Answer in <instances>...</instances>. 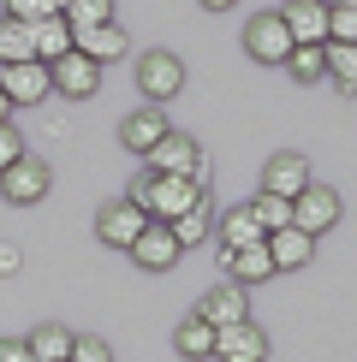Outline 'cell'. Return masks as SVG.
<instances>
[{
  "mask_svg": "<svg viewBox=\"0 0 357 362\" xmlns=\"http://www.w3.org/2000/svg\"><path fill=\"white\" fill-rule=\"evenodd\" d=\"M268 333L256 321H232V327H215V362H268Z\"/></svg>",
  "mask_w": 357,
  "mask_h": 362,
  "instance_id": "30bf717a",
  "label": "cell"
},
{
  "mask_svg": "<svg viewBox=\"0 0 357 362\" xmlns=\"http://www.w3.org/2000/svg\"><path fill=\"white\" fill-rule=\"evenodd\" d=\"M304 185H316L304 155H292V148H286V155H268V160H262V190H268V196H286V202H292Z\"/></svg>",
  "mask_w": 357,
  "mask_h": 362,
  "instance_id": "5bb4252c",
  "label": "cell"
},
{
  "mask_svg": "<svg viewBox=\"0 0 357 362\" xmlns=\"http://www.w3.org/2000/svg\"><path fill=\"white\" fill-rule=\"evenodd\" d=\"M167 226H173V238H178L185 250H191V244H203V238L215 232V196H203V202H191L185 214H178V220H167Z\"/></svg>",
  "mask_w": 357,
  "mask_h": 362,
  "instance_id": "603a6c76",
  "label": "cell"
},
{
  "mask_svg": "<svg viewBox=\"0 0 357 362\" xmlns=\"http://www.w3.org/2000/svg\"><path fill=\"white\" fill-rule=\"evenodd\" d=\"M250 208H256V220H262V232H280V226H292V202H286V196H256V202H250Z\"/></svg>",
  "mask_w": 357,
  "mask_h": 362,
  "instance_id": "83f0119b",
  "label": "cell"
},
{
  "mask_svg": "<svg viewBox=\"0 0 357 362\" xmlns=\"http://www.w3.org/2000/svg\"><path fill=\"white\" fill-rule=\"evenodd\" d=\"M327 42H357V6H339L334 0V12H327Z\"/></svg>",
  "mask_w": 357,
  "mask_h": 362,
  "instance_id": "f1b7e54d",
  "label": "cell"
},
{
  "mask_svg": "<svg viewBox=\"0 0 357 362\" xmlns=\"http://www.w3.org/2000/svg\"><path fill=\"white\" fill-rule=\"evenodd\" d=\"M197 315L203 321H215V327H232V321H250V291L238 279H227V285H215V291L197 303Z\"/></svg>",
  "mask_w": 357,
  "mask_h": 362,
  "instance_id": "2e32d148",
  "label": "cell"
},
{
  "mask_svg": "<svg viewBox=\"0 0 357 362\" xmlns=\"http://www.w3.org/2000/svg\"><path fill=\"white\" fill-rule=\"evenodd\" d=\"M178 255H185V244L173 238V226H167V220H149L143 232H137V244H131V262H137L143 274H173Z\"/></svg>",
  "mask_w": 357,
  "mask_h": 362,
  "instance_id": "ba28073f",
  "label": "cell"
},
{
  "mask_svg": "<svg viewBox=\"0 0 357 362\" xmlns=\"http://www.w3.org/2000/svg\"><path fill=\"white\" fill-rule=\"evenodd\" d=\"M60 12L72 18V30H89V24H113V0H66Z\"/></svg>",
  "mask_w": 357,
  "mask_h": 362,
  "instance_id": "4316f807",
  "label": "cell"
},
{
  "mask_svg": "<svg viewBox=\"0 0 357 362\" xmlns=\"http://www.w3.org/2000/svg\"><path fill=\"white\" fill-rule=\"evenodd\" d=\"M215 255H220V274L238 279L244 291H250V285H268V279L280 274V267H274V250H268V238H262V244H244V250H215Z\"/></svg>",
  "mask_w": 357,
  "mask_h": 362,
  "instance_id": "8fae6325",
  "label": "cell"
},
{
  "mask_svg": "<svg viewBox=\"0 0 357 362\" xmlns=\"http://www.w3.org/2000/svg\"><path fill=\"white\" fill-rule=\"evenodd\" d=\"M173 351L185 362H208V356H215V321H203V315L191 309L185 321L173 327Z\"/></svg>",
  "mask_w": 357,
  "mask_h": 362,
  "instance_id": "ffe728a7",
  "label": "cell"
},
{
  "mask_svg": "<svg viewBox=\"0 0 357 362\" xmlns=\"http://www.w3.org/2000/svg\"><path fill=\"white\" fill-rule=\"evenodd\" d=\"M238 0H203V12H232Z\"/></svg>",
  "mask_w": 357,
  "mask_h": 362,
  "instance_id": "e575fe53",
  "label": "cell"
},
{
  "mask_svg": "<svg viewBox=\"0 0 357 362\" xmlns=\"http://www.w3.org/2000/svg\"><path fill=\"white\" fill-rule=\"evenodd\" d=\"M6 119H12V101H6V89H0V125H6Z\"/></svg>",
  "mask_w": 357,
  "mask_h": 362,
  "instance_id": "d590c367",
  "label": "cell"
},
{
  "mask_svg": "<svg viewBox=\"0 0 357 362\" xmlns=\"http://www.w3.org/2000/svg\"><path fill=\"white\" fill-rule=\"evenodd\" d=\"M143 167L178 173V178H197V185H208V155H203L197 137H185V131H167V137H161V143L143 155Z\"/></svg>",
  "mask_w": 357,
  "mask_h": 362,
  "instance_id": "7a4b0ae2",
  "label": "cell"
},
{
  "mask_svg": "<svg viewBox=\"0 0 357 362\" xmlns=\"http://www.w3.org/2000/svg\"><path fill=\"white\" fill-rule=\"evenodd\" d=\"M72 362H113V344L96 339V333H78L72 339Z\"/></svg>",
  "mask_w": 357,
  "mask_h": 362,
  "instance_id": "f546056e",
  "label": "cell"
},
{
  "mask_svg": "<svg viewBox=\"0 0 357 362\" xmlns=\"http://www.w3.org/2000/svg\"><path fill=\"white\" fill-rule=\"evenodd\" d=\"M18 155H30V148H24V137H18V125L6 119V125H0V173H6Z\"/></svg>",
  "mask_w": 357,
  "mask_h": 362,
  "instance_id": "1f68e13d",
  "label": "cell"
},
{
  "mask_svg": "<svg viewBox=\"0 0 357 362\" xmlns=\"http://www.w3.org/2000/svg\"><path fill=\"white\" fill-rule=\"evenodd\" d=\"M6 12H12V18H24V24H42V18H54V12H60V0H6Z\"/></svg>",
  "mask_w": 357,
  "mask_h": 362,
  "instance_id": "4dcf8cb0",
  "label": "cell"
},
{
  "mask_svg": "<svg viewBox=\"0 0 357 362\" xmlns=\"http://www.w3.org/2000/svg\"><path fill=\"white\" fill-rule=\"evenodd\" d=\"M60 6H66V0H60Z\"/></svg>",
  "mask_w": 357,
  "mask_h": 362,
  "instance_id": "74e56055",
  "label": "cell"
},
{
  "mask_svg": "<svg viewBox=\"0 0 357 362\" xmlns=\"http://www.w3.org/2000/svg\"><path fill=\"white\" fill-rule=\"evenodd\" d=\"M12 59H36V48H30V24L24 18L0 12V66H12Z\"/></svg>",
  "mask_w": 357,
  "mask_h": 362,
  "instance_id": "484cf974",
  "label": "cell"
},
{
  "mask_svg": "<svg viewBox=\"0 0 357 362\" xmlns=\"http://www.w3.org/2000/svg\"><path fill=\"white\" fill-rule=\"evenodd\" d=\"M78 48H84L89 59H101V66H108V59H125V54H131V36H125V30H119V18H113V24L78 30Z\"/></svg>",
  "mask_w": 357,
  "mask_h": 362,
  "instance_id": "44dd1931",
  "label": "cell"
},
{
  "mask_svg": "<svg viewBox=\"0 0 357 362\" xmlns=\"http://www.w3.org/2000/svg\"><path fill=\"white\" fill-rule=\"evenodd\" d=\"M131 71H137V95L155 101V107H167L178 89H185V59H178L173 48H149Z\"/></svg>",
  "mask_w": 357,
  "mask_h": 362,
  "instance_id": "6da1fadb",
  "label": "cell"
},
{
  "mask_svg": "<svg viewBox=\"0 0 357 362\" xmlns=\"http://www.w3.org/2000/svg\"><path fill=\"white\" fill-rule=\"evenodd\" d=\"M0 89H6L12 107H36V101H48V59H12V66H0Z\"/></svg>",
  "mask_w": 357,
  "mask_h": 362,
  "instance_id": "9c48e42d",
  "label": "cell"
},
{
  "mask_svg": "<svg viewBox=\"0 0 357 362\" xmlns=\"http://www.w3.org/2000/svg\"><path fill=\"white\" fill-rule=\"evenodd\" d=\"M72 327L66 321H42L36 333H30V351H36V362H72Z\"/></svg>",
  "mask_w": 357,
  "mask_h": 362,
  "instance_id": "7402d4cb",
  "label": "cell"
},
{
  "mask_svg": "<svg viewBox=\"0 0 357 362\" xmlns=\"http://www.w3.org/2000/svg\"><path fill=\"white\" fill-rule=\"evenodd\" d=\"M292 48H298V42H292L286 18H280V6L274 12H256V18L244 24V54L256 59V66H286Z\"/></svg>",
  "mask_w": 357,
  "mask_h": 362,
  "instance_id": "5b68a950",
  "label": "cell"
},
{
  "mask_svg": "<svg viewBox=\"0 0 357 362\" xmlns=\"http://www.w3.org/2000/svg\"><path fill=\"white\" fill-rule=\"evenodd\" d=\"M143 226H149V214H143V208L125 196V202H108V208L96 214V238H101L108 250H131Z\"/></svg>",
  "mask_w": 357,
  "mask_h": 362,
  "instance_id": "7c38bea8",
  "label": "cell"
},
{
  "mask_svg": "<svg viewBox=\"0 0 357 362\" xmlns=\"http://www.w3.org/2000/svg\"><path fill=\"white\" fill-rule=\"evenodd\" d=\"M18 267H24V250L12 244V238H0V279H12Z\"/></svg>",
  "mask_w": 357,
  "mask_h": 362,
  "instance_id": "d6a6232c",
  "label": "cell"
},
{
  "mask_svg": "<svg viewBox=\"0 0 357 362\" xmlns=\"http://www.w3.org/2000/svg\"><path fill=\"white\" fill-rule=\"evenodd\" d=\"M155 173V167H149ZM208 185H197V178H178V173H155L149 178V196H143V214L149 220H178L191 202H203Z\"/></svg>",
  "mask_w": 357,
  "mask_h": 362,
  "instance_id": "3957f363",
  "label": "cell"
},
{
  "mask_svg": "<svg viewBox=\"0 0 357 362\" xmlns=\"http://www.w3.org/2000/svg\"><path fill=\"white\" fill-rule=\"evenodd\" d=\"M327 78L339 95H357V42H327Z\"/></svg>",
  "mask_w": 357,
  "mask_h": 362,
  "instance_id": "d4e9b609",
  "label": "cell"
},
{
  "mask_svg": "<svg viewBox=\"0 0 357 362\" xmlns=\"http://www.w3.org/2000/svg\"><path fill=\"white\" fill-rule=\"evenodd\" d=\"M48 78H54V95H66V101H89V95L101 89V59H89L84 48H72V54L48 59Z\"/></svg>",
  "mask_w": 357,
  "mask_h": 362,
  "instance_id": "8992f818",
  "label": "cell"
},
{
  "mask_svg": "<svg viewBox=\"0 0 357 362\" xmlns=\"http://www.w3.org/2000/svg\"><path fill=\"white\" fill-rule=\"evenodd\" d=\"M286 71H292V83H322L327 78V42H298L286 54Z\"/></svg>",
  "mask_w": 357,
  "mask_h": 362,
  "instance_id": "cb8c5ba5",
  "label": "cell"
},
{
  "mask_svg": "<svg viewBox=\"0 0 357 362\" xmlns=\"http://www.w3.org/2000/svg\"><path fill=\"white\" fill-rule=\"evenodd\" d=\"M327 12H334V0H286L280 18H286L292 42H327Z\"/></svg>",
  "mask_w": 357,
  "mask_h": 362,
  "instance_id": "9a60e30c",
  "label": "cell"
},
{
  "mask_svg": "<svg viewBox=\"0 0 357 362\" xmlns=\"http://www.w3.org/2000/svg\"><path fill=\"white\" fill-rule=\"evenodd\" d=\"M167 131H173L167 125V107H155V101H149V107H131L125 119H119V143H125V155H149Z\"/></svg>",
  "mask_w": 357,
  "mask_h": 362,
  "instance_id": "4fadbf2b",
  "label": "cell"
},
{
  "mask_svg": "<svg viewBox=\"0 0 357 362\" xmlns=\"http://www.w3.org/2000/svg\"><path fill=\"white\" fill-rule=\"evenodd\" d=\"M339 214H346V202H339V190H334V185H304V190L292 196V226H304L310 238L334 232Z\"/></svg>",
  "mask_w": 357,
  "mask_h": 362,
  "instance_id": "52a82bcc",
  "label": "cell"
},
{
  "mask_svg": "<svg viewBox=\"0 0 357 362\" xmlns=\"http://www.w3.org/2000/svg\"><path fill=\"white\" fill-rule=\"evenodd\" d=\"M48 190H54V173H48V160H42V155H18L6 173H0V196H6L12 208L48 202Z\"/></svg>",
  "mask_w": 357,
  "mask_h": 362,
  "instance_id": "277c9868",
  "label": "cell"
},
{
  "mask_svg": "<svg viewBox=\"0 0 357 362\" xmlns=\"http://www.w3.org/2000/svg\"><path fill=\"white\" fill-rule=\"evenodd\" d=\"M0 362H36L30 339H0Z\"/></svg>",
  "mask_w": 357,
  "mask_h": 362,
  "instance_id": "836d02e7",
  "label": "cell"
},
{
  "mask_svg": "<svg viewBox=\"0 0 357 362\" xmlns=\"http://www.w3.org/2000/svg\"><path fill=\"white\" fill-rule=\"evenodd\" d=\"M268 250H274L280 274H298V267H310V255H316V238H310L304 226H280V232H268Z\"/></svg>",
  "mask_w": 357,
  "mask_h": 362,
  "instance_id": "ac0fdd59",
  "label": "cell"
},
{
  "mask_svg": "<svg viewBox=\"0 0 357 362\" xmlns=\"http://www.w3.org/2000/svg\"><path fill=\"white\" fill-rule=\"evenodd\" d=\"M215 238H220V250H244V244H262V220H256V208L250 202H238L227 208V214H215Z\"/></svg>",
  "mask_w": 357,
  "mask_h": 362,
  "instance_id": "e0dca14e",
  "label": "cell"
},
{
  "mask_svg": "<svg viewBox=\"0 0 357 362\" xmlns=\"http://www.w3.org/2000/svg\"><path fill=\"white\" fill-rule=\"evenodd\" d=\"M339 6H357V0H339Z\"/></svg>",
  "mask_w": 357,
  "mask_h": 362,
  "instance_id": "8d00e7d4",
  "label": "cell"
},
{
  "mask_svg": "<svg viewBox=\"0 0 357 362\" xmlns=\"http://www.w3.org/2000/svg\"><path fill=\"white\" fill-rule=\"evenodd\" d=\"M30 48H36V59H60V54H72V48H78V30H72V18H66V12H54V18L30 24Z\"/></svg>",
  "mask_w": 357,
  "mask_h": 362,
  "instance_id": "d6986e66",
  "label": "cell"
}]
</instances>
